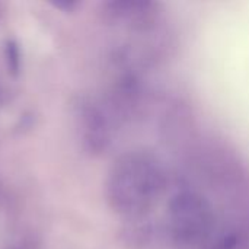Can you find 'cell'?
I'll return each instance as SVG.
<instances>
[{
    "instance_id": "obj_1",
    "label": "cell",
    "mask_w": 249,
    "mask_h": 249,
    "mask_svg": "<svg viewBox=\"0 0 249 249\" xmlns=\"http://www.w3.org/2000/svg\"><path fill=\"white\" fill-rule=\"evenodd\" d=\"M165 188L160 163L147 152H130L120 156L107 179V197L114 212L139 216L149 210Z\"/></svg>"
},
{
    "instance_id": "obj_3",
    "label": "cell",
    "mask_w": 249,
    "mask_h": 249,
    "mask_svg": "<svg viewBox=\"0 0 249 249\" xmlns=\"http://www.w3.org/2000/svg\"><path fill=\"white\" fill-rule=\"evenodd\" d=\"M76 125L83 147L93 155L102 153L111 142V128L101 107L83 99L76 105Z\"/></svg>"
},
{
    "instance_id": "obj_5",
    "label": "cell",
    "mask_w": 249,
    "mask_h": 249,
    "mask_svg": "<svg viewBox=\"0 0 249 249\" xmlns=\"http://www.w3.org/2000/svg\"><path fill=\"white\" fill-rule=\"evenodd\" d=\"M54 6L55 7H58V9H64V10H70L71 7H74V3H63V1H57V3H54Z\"/></svg>"
},
{
    "instance_id": "obj_6",
    "label": "cell",
    "mask_w": 249,
    "mask_h": 249,
    "mask_svg": "<svg viewBox=\"0 0 249 249\" xmlns=\"http://www.w3.org/2000/svg\"><path fill=\"white\" fill-rule=\"evenodd\" d=\"M0 96H1V92H0Z\"/></svg>"
},
{
    "instance_id": "obj_4",
    "label": "cell",
    "mask_w": 249,
    "mask_h": 249,
    "mask_svg": "<svg viewBox=\"0 0 249 249\" xmlns=\"http://www.w3.org/2000/svg\"><path fill=\"white\" fill-rule=\"evenodd\" d=\"M6 57H7V66L13 73L19 71L20 67V53L18 45L13 41H7L6 45Z\"/></svg>"
},
{
    "instance_id": "obj_2",
    "label": "cell",
    "mask_w": 249,
    "mask_h": 249,
    "mask_svg": "<svg viewBox=\"0 0 249 249\" xmlns=\"http://www.w3.org/2000/svg\"><path fill=\"white\" fill-rule=\"evenodd\" d=\"M212 210L207 201L196 193H178L169 204L172 235L184 245L201 242L212 229Z\"/></svg>"
}]
</instances>
